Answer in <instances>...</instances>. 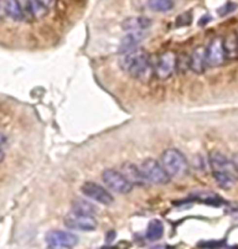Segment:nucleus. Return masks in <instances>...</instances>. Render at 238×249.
Here are the masks:
<instances>
[{
  "instance_id": "nucleus-1",
  "label": "nucleus",
  "mask_w": 238,
  "mask_h": 249,
  "mask_svg": "<svg viewBox=\"0 0 238 249\" xmlns=\"http://www.w3.org/2000/svg\"><path fill=\"white\" fill-rule=\"evenodd\" d=\"M122 69L130 74L131 77L143 80L150 71V60L148 53L143 50H133V51L124 53L121 61Z\"/></svg>"
},
{
  "instance_id": "nucleus-32",
  "label": "nucleus",
  "mask_w": 238,
  "mask_h": 249,
  "mask_svg": "<svg viewBox=\"0 0 238 249\" xmlns=\"http://www.w3.org/2000/svg\"><path fill=\"white\" fill-rule=\"evenodd\" d=\"M236 36H237V41H238V31H237V34H236Z\"/></svg>"
},
{
  "instance_id": "nucleus-21",
  "label": "nucleus",
  "mask_w": 238,
  "mask_h": 249,
  "mask_svg": "<svg viewBox=\"0 0 238 249\" xmlns=\"http://www.w3.org/2000/svg\"><path fill=\"white\" fill-rule=\"evenodd\" d=\"M149 6L155 11L166 13L174 8V1L173 0H149Z\"/></svg>"
},
{
  "instance_id": "nucleus-25",
  "label": "nucleus",
  "mask_w": 238,
  "mask_h": 249,
  "mask_svg": "<svg viewBox=\"0 0 238 249\" xmlns=\"http://www.w3.org/2000/svg\"><path fill=\"white\" fill-rule=\"evenodd\" d=\"M220 244H221L220 242H210V243L203 244V247H206V248H210V249H214V248H219Z\"/></svg>"
},
{
  "instance_id": "nucleus-12",
  "label": "nucleus",
  "mask_w": 238,
  "mask_h": 249,
  "mask_svg": "<svg viewBox=\"0 0 238 249\" xmlns=\"http://www.w3.org/2000/svg\"><path fill=\"white\" fill-rule=\"evenodd\" d=\"M150 19L144 17H134L128 18L124 20L123 29L128 33H143L144 30L150 28Z\"/></svg>"
},
{
  "instance_id": "nucleus-6",
  "label": "nucleus",
  "mask_w": 238,
  "mask_h": 249,
  "mask_svg": "<svg viewBox=\"0 0 238 249\" xmlns=\"http://www.w3.org/2000/svg\"><path fill=\"white\" fill-rule=\"evenodd\" d=\"M81 191L86 197L92 198L93 201L102 203V205H112L113 201H114L112 194L96 182H85L81 187Z\"/></svg>"
},
{
  "instance_id": "nucleus-15",
  "label": "nucleus",
  "mask_w": 238,
  "mask_h": 249,
  "mask_svg": "<svg viewBox=\"0 0 238 249\" xmlns=\"http://www.w3.org/2000/svg\"><path fill=\"white\" fill-rule=\"evenodd\" d=\"M4 10L9 18L17 21L21 20L24 17V11L18 0H4Z\"/></svg>"
},
{
  "instance_id": "nucleus-24",
  "label": "nucleus",
  "mask_w": 238,
  "mask_h": 249,
  "mask_svg": "<svg viewBox=\"0 0 238 249\" xmlns=\"http://www.w3.org/2000/svg\"><path fill=\"white\" fill-rule=\"evenodd\" d=\"M37 1L46 9H52L56 4V0H37Z\"/></svg>"
},
{
  "instance_id": "nucleus-5",
  "label": "nucleus",
  "mask_w": 238,
  "mask_h": 249,
  "mask_svg": "<svg viewBox=\"0 0 238 249\" xmlns=\"http://www.w3.org/2000/svg\"><path fill=\"white\" fill-rule=\"evenodd\" d=\"M63 223L67 228L74 231H85V232H92L97 228V221L93 216L87 214L72 213L67 214L63 219Z\"/></svg>"
},
{
  "instance_id": "nucleus-19",
  "label": "nucleus",
  "mask_w": 238,
  "mask_h": 249,
  "mask_svg": "<svg viewBox=\"0 0 238 249\" xmlns=\"http://www.w3.org/2000/svg\"><path fill=\"white\" fill-rule=\"evenodd\" d=\"M72 210L74 213L87 214V216H93L97 212V207L85 200H76L72 203Z\"/></svg>"
},
{
  "instance_id": "nucleus-26",
  "label": "nucleus",
  "mask_w": 238,
  "mask_h": 249,
  "mask_svg": "<svg viewBox=\"0 0 238 249\" xmlns=\"http://www.w3.org/2000/svg\"><path fill=\"white\" fill-rule=\"evenodd\" d=\"M5 142H6V138L4 137L1 133H0V148H3V145L5 144Z\"/></svg>"
},
{
  "instance_id": "nucleus-10",
  "label": "nucleus",
  "mask_w": 238,
  "mask_h": 249,
  "mask_svg": "<svg viewBox=\"0 0 238 249\" xmlns=\"http://www.w3.org/2000/svg\"><path fill=\"white\" fill-rule=\"evenodd\" d=\"M210 165L212 169V173H230L238 176L237 170H236L233 161H231L227 156L223 155L219 151H214L210 154Z\"/></svg>"
},
{
  "instance_id": "nucleus-13",
  "label": "nucleus",
  "mask_w": 238,
  "mask_h": 249,
  "mask_svg": "<svg viewBox=\"0 0 238 249\" xmlns=\"http://www.w3.org/2000/svg\"><path fill=\"white\" fill-rule=\"evenodd\" d=\"M190 69L195 72V73H202L205 71L207 63H206V49L203 47H197L194 50L191 57L189 60Z\"/></svg>"
},
{
  "instance_id": "nucleus-2",
  "label": "nucleus",
  "mask_w": 238,
  "mask_h": 249,
  "mask_svg": "<svg viewBox=\"0 0 238 249\" xmlns=\"http://www.w3.org/2000/svg\"><path fill=\"white\" fill-rule=\"evenodd\" d=\"M169 178H183L189 170L186 158L178 149H167L162 154V162Z\"/></svg>"
},
{
  "instance_id": "nucleus-9",
  "label": "nucleus",
  "mask_w": 238,
  "mask_h": 249,
  "mask_svg": "<svg viewBox=\"0 0 238 249\" xmlns=\"http://www.w3.org/2000/svg\"><path fill=\"white\" fill-rule=\"evenodd\" d=\"M224 49L222 38H214L206 49V63L210 67H217L222 65L224 61Z\"/></svg>"
},
{
  "instance_id": "nucleus-4",
  "label": "nucleus",
  "mask_w": 238,
  "mask_h": 249,
  "mask_svg": "<svg viewBox=\"0 0 238 249\" xmlns=\"http://www.w3.org/2000/svg\"><path fill=\"white\" fill-rule=\"evenodd\" d=\"M143 175L148 182L155 183V185H164L170 181L169 175L164 170L163 165L154 159H146L140 165Z\"/></svg>"
},
{
  "instance_id": "nucleus-3",
  "label": "nucleus",
  "mask_w": 238,
  "mask_h": 249,
  "mask_svg": "<svg viewBox=\"0 0 238 249\" xmlns=\"http://www.w3.org/2000/svg\"><path fill=\"white\" fill-rule=\"evenodd\" d=\"M102 180H103L106 187L110 189V191L115 192V194L126 195L133 190L130 182L124 178L121 171H117V170H104L102 173Z\"/></svg>"
},
{
  "instance_id": "nucleus-31",
  "label": "nucleus",
  "mask_w": 238,
  "mask_h": 249,
  "mask_svg": "<svg viewBox=\"0 0 238 249\" xmlns=\"http://www.w3.org/2000/svg\"><path fill=\"white\" fill-rule=\"evenodd\" d=\"M228 249H237V247H230Z\"/></svg>"
},
{
  "instance_id": "nucleus-27",
  "label": "nucleus",
  "mask_w": 238,
  "mask_h": 249,
  "mask_svg": "<svg viewBox=\"0 0 238 249\" xmlns=\"http://www.w3.org/2000/svg\"><path fill=\"white\" fill-rule=\"evenodd\" d=\"M149 249H171V248L167 246H154V247H150Z\"/></svg>"
},
{
  "instance_id": "nucleus-17",
  "label": "nucleus",
  "mask_w": 238,
  "mask_h": 249,
  "mask_svg": "<svg viewBox=\"0 0 238 249\" xmlns=\"http://www.w3.org/2000/svg\"><path fill=\"white\" fill-rule=\"evenodd\" d=\"M24 8L35 19H41L46 15L47 9L38 3L37 0H24Z\"/></svg>"
},
{
  "instance_id": "nucleus-8",
  "label": "nucleus",
  "mask_w": 238,
  "mask_h": 249,
  "mask_svg": "<svg viewBox=\"0 0 238 249\" xmlns=\"http://www.w3.org/2000/svg\"><path fill=\"white\" fill-rule=\"evenodd\" d=\"M45 241L49 246L72 248L78 243V237L65 231H50L45 237Z\"/></svg>"
},
{
  "instance_id": "nucleus-30",
  "label": "nucleus",
  "mask_w": 238,
  "mask_h": 249,
  "mask_svg": "<svg viewBox=\"0 0 238 249\" xmlns=\"http://www.w3.org/2000/svg\"><path fill=\"white\" fill-rule=\"evenodd\" d=\"M3 159H4V150L3 148H0V162L3 161Z\"/></svg>"
},
{
  "instance_id": "nucleus-18",
  "label": "nucleus",
  "mask_w": 238,
  "mask_h": 249,
  "mask_svg": "<svg viewBox=\"0 0 238 249\" xmlns=\"http://www.w3.org/2000/svg\"><path fill=\"white\" fill-rule=\"evenodd\" d=\"M212 175L217 185L224 190L231 189L237 180V175L230 173H212Z\"/></svg>"
},
{
  "instance_id": "nucleus-11",
  "label": "nucleus",
  "mask_w": 238,
  "mask_h": 249,
  "mask_svg": "<svg viewBox=\"0 0 238 249\" xmlns=\"http://www.w3.org/2000/svg\"><path fill=\"white\" fill-rule=\"evenodd\" d=\"M122 174L124 178L130 182L131 186H144L145 183L148 182L146 178L143 175L140 167L137 165L131 164V162H126L122 166Z\"/></svg>"
},
{
  "instance_id": "nucleus-28",
  "label": "nucleus",
  "mask_w": 238,
  "mask_h": 249,
  "mask_svg": "<svg viewBox=\"0 0 238 249\" xmlns=\"http://www.w3.org/2000/svg\"><path fill=\"white\" fill-rule=\"evenodd\" d=\"M233 165H235L236 170H237V173H238V155H236V158L233 159Z\"/></svg>"
},
{
  "instance_id": "nucleus-22",
  "label": "nucleus",
  "mask_w": 238,
  "mask_h": 249,
  "mask_svg": "<svg viewBox=\"0 0 238 249\" xmlns=\"http://www.w3.org/2000/svg\"><path fill=\"white\" fill-rule=\"evenodd\" d=\"M236 8H237V4L232 3V1H228V3L224 4L223 6H221V8L217 10V13H219L220 17H224V15L231 14L232 11H235Z\"/></svg>"
},
{
  "instance_id": "nucleus-7",
  "label": "nucleus",
  "mask_w": 238,
  "mask_h": 249,
  "mask_svg": "<svg viewBox=\"0 0 238 249\" xmlns=\"http://www.w3.org/2000/svg\"><path fill=\"white\" fill-rule=\"evenodd\" d=\"M176 65H178V60H176L175 53L171 51L164 52V53L159 56L158 61H156V76L160 80H166L174 73V71L176 70Z\"/></svg>"
},
{
  "instance_id": "nucleus-23",
  "label": "nucleus",
  "mask_w": 238,
  "mask_h": 249,
  "mask_svg": "<svg viewBox=\"0 0 238 249\" xmlns=\"http://www.w3.org/2000/svg\"><path fill=\"white\" fill-rule=\"evenodd\" d=\"M192 20L191 13H183L176 20V25L178 26H183V25H189Z\"/></svg>"
},
{
  "instance_id": "nucleus-16",
  "label": "nucleus",
  "mask_w": 238,
  "mask_h": 249,
  "mask_svg": "<svg viewBox=\"0 0 238 249\" xmlns=\"http://www.w3.org/2000/svg\"><path fill=\"white\" fill-rule=\"evenodd\" d=\"M163 234H164V226L159 219H154L149 223L148 230L145 232V238L150 242H154L162 238Z\"/></svg>"
},
{
  "instance_id": "nucleus-20",
  "label": "nucleus",
  "mask_w": 238,
  "mask_h": 249,
  "mask_svg": "<svg viewBox=\"0 0 238 249\" xmlns=\"http://www.w3.org/2000/svg\"><path fill=\"white\" fill-rule=\"evenodd\" d=\"M223 41V49L226 57H236L238 55V41L236 34H231Z\"/></svg>"
},
{
  "instance_id": "nucleus-14",
  "label": "nucleus",
  "mask_w": 238,
  "mask_h": 249,
  "mask_svg": "<svg viewBox=\"0 0 238 249\" xmlns=\"http://www.w3.org/2000/svg\"><path fill=\"white\" fill-rule=\"evenodd\" d=\"M142 33H128V35L124 36L121 40L119 44V52L121 53H128V52L133 51V50L138 49V45L142 41Z\"/></svg>"
},
{
  "instance_id": "nucleus-29",
  "label": "nucleus",
  "mask_w": 238,
  "mask_h": 249,
  "mask_svg": "<svg viewBox=\"0 0 238 249\" xmlns=\"http://www.w3.org/2000/svg\"><path fill=\"white\" fill-rule=\"evenodd\" d=\"M47 249H71V248H65V247H56V246H49Z\"/></svg>"
}]
</instances>
